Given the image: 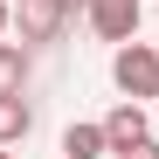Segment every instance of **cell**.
Returning <instances> with one entry per match:
<instances>
[{
	"instance_id": "obj_5",
	"label": "cell",
	"mask_w": 159,
	"mask_h": 159,
	"mask_svg": "<svg viewBox=\"0 0 159 159\" xmlns=\"http://www.w3.org/2000/svg\"><path fill=\"white\" fill-rule=\"evenodd\" d=\"M28 131H35V111H28V97H0V145H21V139H28Z\"/></svg>"
},
{
	"instance_id": "obj_2",
	"label": "cell",
	"mask_w": 159,
	"mask_h": 159,
	"mask_svg": "<svg viewBox=\"0 0 159 159\" xmlns=\"http://www.w3.org/2000/svg\"><path fill=\"white\" fill-rule=\"evenodd\" d=\"M83 21L97 42H131L139 35V0H83Z\"/></svg>"
},
{
	"instance_id": "obj_4",
	"label": "cell",
	"mask_w": 159,
	"mask_h": 159,
	"mask_svg": "<svg viewBox=\"0 0 159 159\" xmlns=\"http://www.w3.org/2000/svg\"><path fill=\"white\" fill-rule=\"evenodd\" d=\"M62 21H69L62 0H21V42H56Z\"/></svg>"
},
{
	"instance_id": "obj_3",
	"label": "cell",
	"mask_w": 159,
	"mask_h": 159,
	"mask_svg": "<svg viewBox=\"0 0 159 159\" xmlns=\"http://www.w3.org/2000/svg\"><path fill=\"white\" fill-rule=\"evenodd\" d=\"M104 139H111V152H131V145H145L152 139V125H145V104L139 97H125L111 118H104Z\"/></svg>"
},
{
	"instance_id": "obj_7",
	"label": "cell",
	"mask_w": 159,
	"mask_h": 159,
	"mask_svg": "<svg viewBox=\"0 0 159 159\" xmlns=\"http://www.w3.org/2000/svg\"><path fill=\"white\" fill-rule=\"evenodd\" d=\"M21 83H28V48H21V42H7V35H0V97H14Z\"/></svg>"
},
{
	"instance_id": "obj_8",
	"label": "cell",
	"mask_w": 159,
	"mask_h": 159,
	"mask_svg": "<svg viewBox=\"0 0 159 159\" xmlns=\"http://www.w3.org/2000/svg\"><path fill=\"white\" fill-rule=\"evenodd\" d=\"M118 159H159V145L145 139V145H131V152H118Z\"/></svg>"
},
{
	"instance_id": "obj_11",
	"label": "cell",
	"mask_w": 159,
	"mask_h": 159,
	"mask_svg": "<svg viewBox=\"0 0 159 159\" xmlns=\"http://www.w3.org/2000/svg\"><path fill=\"white\" fill-rule=\"evenodd\" d=\"M0 159H14V152H7V145H0Z\"/></svg>"
},
{
	"instance_id": "obj_6",
	"label": "cell",
	"mask_w": 159,
	"mask_h": 159,
	"mask_svg": "<svg viewBox=\"0 0 159 159\" xmlns=\"http://www.w3.org/2000/svg\"><path fill=\"white\" fill-rule=\"evenodd\" d=\"M111 139H104V125H69L62 131V159H104Z\"/></svg>"
},
{
	"instance_id": "obj_9",
	"label": "cell",
	"mask_w": 159,
	"mask_h": 159,
	"mask_svg": "<svg viewBox=\"0 0 159 159\" xmlns=\"http://www.w3.org/2000/svg\"><path fill=\"white\" fill-rule=\"evenodd\" d=\"M7 7H14V0H0V35H7Z\"/></svg>"
},
{
	"instance_id": "obj_1",
	"label": "cell",
	"mask_w": 159,
	"mask_h": 159,
	"mask_svg": "<svg viewBox=\"0 0 159 159\" xmlns=\"http://www.w3.org/2000/svg\"><path fill=\"white\" fill-rule=\"evenodd\" d=\"M111 83L125 97H159V42H118V56H111Z\"/></svg>"
},
{
	"instance_id": "obj_10",
	"label": "cell",
	"mask_w": 159,
	"mask_h": 159,
	"mask_svg": "<svg viewBox=\"0 0 159 159\" xmlns=\"http://www.w3.org/2000/svg\"><path fill=\"white\" fill-rule=\"evenodd\" d=\"M62 7H69V14H76V7H83V0H62Z\"/></svg>"
}]
</instances>
